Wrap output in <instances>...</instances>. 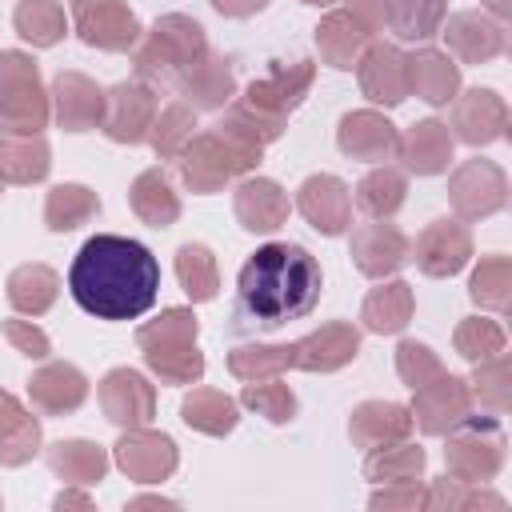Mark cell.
Wrapping results in <instances>:
<instances>
[{
  "label": "cell",
  "instance_id": "1",
  "mask_svg": "<svg viewBox=\"0 0 512 512\" xmlns=\"http://www.w3.org/2000/svg\"><path fill=\"white\" fill-rule=\"evenodd\" d=\"M72 300L96 320H136L156 304L160 264L156 256L128 236H92L68 268Z\"/></svg>",
  "mask_w": 512,
  "mask_h": 512
},
{
  "label": "cell",
  "instance_id": "2",
  "mask_svg": "<svg viewBox=\"0 0 512 512\" xmlns=\"http://www.w3.org/2000/svg\"><path fill=\"white\" fill-rule=\"evenodd\" d=\"M320 300V264L300 244H264L240 268L232 336L276 332L288 320H304Z\"/></svg>",
  "mask_w": 512,
  "mask_h": 512
},
{
  "label": "cell",
  "instance_id": "3",
  "mask_svg": "<svg viewBox=\"0 0 512 512\" xmlns=\"http://www.w3.org/2000/svg\"><path fill=\"white\" fill-rule=\"evenodd\" d=\"M240 196L256 200V208L252 204H240V216L248 220L244 228H276V220L284 212V200L276 196V184H244Z\"/></svg>",
  "mask_w": 512,
  "mask_h": 512
},
{
  "label": "cell",
  "instance_id": "4",
  "mask_svg": "<svg viewBox=\"0 0 512 512\" xmlns=\"http://www.w3.org/2000/svg\"><path fill=\"white\" fill-rule=\"evenodd\" d=\"M180 280H184V288L196 296V300H204V296H212V260H208V252L204 248H180Z\"/></svg>",
  "mask_w": 512,
  "mask_h": 512
},
{
  "label": "cell",
  "instance_id": "5",
  "mask_svg": "<svg viewBox=\"0 0 512 512\" xmlns=\"http://www.w3.org/2000/svg\"><path fill=\"white\" fill-rule=\"evenodd\" d=\"M76 212H92V200L84 188H56L52 200H48V220L52 228H72L76 224Z\"/></svg>",
  "mask_w": 512,
  "mask_h": 512
},
{
  "label": "cell",
  "instance_id": "6",
  "mask_svg": "<svg viewBox=\"0 0 512 512\" xmlns=\"http://www.w3.org/2000/svg\"><path fill=\"white\" fill-rule=\"evenodd\" d=\"M8 336H12V340H20L28 356H44V336H40V332H24L20 324H8Z\"/></svg>",
  "mask_w": 512,
  "mask_h": 512
}]
</instances>
